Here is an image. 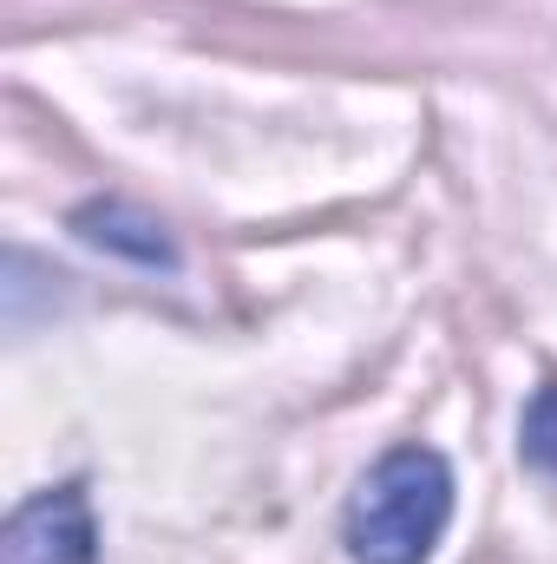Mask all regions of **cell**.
Returning <instances> with one entry per match:
<instances>
[{"label":"cell","instance_id":"cell-3","mask_svg":"<svg viewBox=\"0 0 557 564\" xmlns=\"http://www.w3.org/2000/svg\"><path fill=\"white\" fill-rule=\"evenodd\" d=\"M73 230H79V243H92V250H106V257H125V263H139V270H177L171 230H164L151 210L125 204V197H92V204H79V210H73Z\"/></svg>","mask_w":557,"mask_h":564},{"label":"cell","instance_id":"cell-4","mask_svg":"<svg viewBox=\"0 0 557 564\" xmlns=\"http://www.w3.org/2000/svg\"><path fill=\"white\" fill-rule=\"evenodd\" d=\"M518 459L557 486V381H545L518 414Z\"/></svg>","mask_w":557,"mask_h":564},{"label":"cell","instance_id":"cell-1","mask_svg":"<svg viewBox=\"0 0 557 564\" xmlns=\"http://www.w3.org/2000/svg\"><path fill=\"white\" fill-rule=\"evenodd\" d=\"M452 519V466L433 446H394L368 466L348 499V558L354 564H426Z\"/></svg>","mask_w":557,"mask_h":564},{"label":"cell","instance_id":"cell-2","mask_svg":"<svg viewBox=\"0 0 557 564\" xmlns=\"http://www.w3.org/2000/svg\"><path fill=\"white\" fill-rule=\"evenodd\" d=\"M0 564H99V519L86 479H59L20 499L0 525Z\"/></svg>","mask_w":557,"mask_h":564}]
</instances>
